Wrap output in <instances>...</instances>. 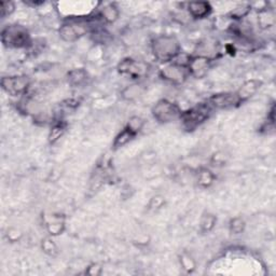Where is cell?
I'll list each match as a JSON object with an SVG mask.
<instances>
[{
  "label": "cell",
  "mask_w": 276,
  "mask_h": 276,
  "mask_svg": "<svg viewBox=\"0 0 276 276\" xmlns=\"http://www.w3.org/2000/svg\"><path fill=\"white\" fill-rule=\"evenodd\" d=\"M46 231L52 236H59L65 231V222L61 217L53 216L52 222H48L45 225Z\"/></svg>",
  "instance_id": "obj_20"
},
{
  "label": "cell",
  "mask_w": 276,
  "mask_h": 276,
  "mask_svg": "<svg viewBox=\"0 0 276 276\" xmlns=\"http://www.w3.org/2000/svg\"><path fill=\"white\" fill-rule=\"evenodd\" d=\"M275 24V14L272 9H267V8H263V9L258 12V25L260 28L267 29L270 27H273Z\"/></svg>",
  "instance_id": "obj_17"
},
{
  "label": "cell",
  "mask_w": 276,
  "mask_h": 276,
  "mask_svg": "<svg viewBox=\"0 0 276 276\" xmlns=\"http://www.w3.org/2000/svg\"><path fill=\"white\" fill-rule=\"evenodd\" d=\"M151 114L154 119L161 124H168L179 119L181 109L175 101L162 98L152 107Z\"/></svg>",
  "instance_id": "obj_5"
},
{
  "label": "cell",
  "mask_w": 276,
  "mask_h": 276,
  "mask_svg": "<svg viewBox=\"0 0 276 276\" xmlns=\"http://www.w3.org/2000/svg\"><path fill=\"white\" fill-rule=\"evenodd\" d=\"M3 90L11 96H21L27 93L30 80L26 76H8L2 78Z\"/></svg>",
  "instance_id": "obj_8"
},
{
  "label": "cell",
  "mask_w": 276,
  "mask_h": 276,
  "mask_svg": "<svg viewBox=\"0 0 276 276\" xmlns=\"http://www.w3.org/2000/svg\"><path fill=\"white\" fill-rule=\"evenodd\" d=\"M164 205H165V198H164V196L160 195V194H156V195H153L152 198L150 199V201H149L148 209L156 211V210L163 208Z\"/></svg>",
  "instance_id": "obj_27"
},
{
  "label": "cell",
  "mask_w": 276,
  "mask_h": 276,
  "mask_svg": "<svg viewBox=\"0 0 276 276\" xmlns=\"http://www.w3.org/2000/svg\"><path fill=\"white\" fill-rule=\"evenodd\" d=\"M246 229V223L245 220L241 217H235L230 220L229 223V231H230L234 235L242 234Z\"/></svg>",
  "instance_id": "obj_24"
},
{
  "label": "cell",
  "mask_w": 276,
  "mask_h": 276,
  "mask_svg": "<svg viewBox=\"0 0 276 276\" xmlns=\"http://www.w3.org/2000/svg\"><path fill=\"white\" fill-rule=\"evenodd\" d=\"M95 29L93 20L89 19H72L63 24L59 29V35L63 41L75 42L81 37Z\"/></svg>",
  "instance_id": "obj_3"
},
{
  "label": "cell",
  "mask_w": 276,
  "mask_h": 276,
  "mask_svg": "<svg viewBox=\"0 0 276 276\" xmlns=\"http://www.w3.org/2000/svg\"><path fill=\"white\" fill-rule=\"evenodd\" d=\"M68 83L73 86H81L88 80V73L83 68H76L70 70L67 75Z\"/></svg>",
  "instance_id": "obj_18"
},
{
  "label": "cell",
  "mask_w": 276,
  "mask_h": 276,
  "mask_svg": "<svg viewBox=\"0 0 276 276\" xmlns=\"http://www.w3.org/2000/svg\"><path fill=\"white\" fill-rule=\"evenodd\" d=\"M212 59L206 55H194L189 59L188 70L191 77L195 79H202L206 76L211 67Z\"/></svg>",
  "instance_id": "obj_10"
},
{
  "label": "cell",
  "mask_w": 276,
  "mask_h": 276,
  "mask_svg": "<svg viewBox=\"0 0 276 276\" xmlns=\"http://www.w3.org/2000/svg\"><path fill=\"white\" fill-rule=\"evenodd\" d=\"M145 124H146V121L145 119H143V118L139 116H133L130 118V120L128 121L125 126L126 128H129L132 132L135 133L136 135H138V134L143 131Z\"/></svg>",
  "instance_id": "obj_25"
},
{
  "label": "cell",
  "mask_w": 276,
  "mask_h": 276,
  "mask_svg": "<svg viewBox=\"0 0 276 276\" xmlns=\"http://www.w3.org/2000/svg\"><path fill=\"white\" fill-rule=\"evenodd\" d=\"M216 176L214 173H212L209 169L203 168L201 169L198 174H196V183H198V186L202 189H207L212 186V184L215 183Z\"/></svg>",
  "instance_id": "obj_16"
},
{
  "label": "cell",
  "mask_w": 276,
  "mask_h": 276,
  "mask_svg": "<svg viewBox=\"0 0 276 276\" xmlns=\"http://www.w3.org/2000/svg\"><path fill=\"white\" fill-rule=\"evenodd\" d=\"M41 249L50 257H55L59 254V247L51 238H45L41 242Z\"/></svg>",
  "instance_id": "obj_26"
},
{
  "label": "cell",
  "mask_w": 276,
  "mask_h": 276,
  "mask_svg": "<svg viewBox=\"0 0 276 276\" xmlns=\"http://www.w3.org/2000/svg\"><path fill=\"white\" fill-rule=\"evenodd\" d=\"M102 272L101 266L97 263H93L91 265H89V267H86V270L84 271V274H88L91 276H98L100 275Z\"/></svg>",
  "instance_id": "obj_29"
},
{
  "label": "cell",
  "mask_w": 276,
  "mask_h": 276,
  "mask_svg": "<svg viewBox=\"0 0 276 276\" xmlns=\"http://www.w3.org/2000/svg\"><path fill=\"white\" fill-rule=\"evenodd\" d=\"M66 129H67V123L64 120L59 119L57 121H54L53 125L51 126V130L49 132V136H48L49 143L52 145L58 143V141L64 136Z\"/></svg>",
  "instance_id": "obj_15"
},
{
  "label": "cell",
  "mask_w": 276,
  "mask_h": 276,
  "mask_svg": "<svg viewBox=\"0 0 276 276\" xmlns=\"http://www.w3.org/2000/svg\"><path fill=\"white\" fill-rule=\"evenodd\" d=\"M151 51L157 62L169 64L181 53V44L175 36L160 35L152 40Z\"/></svg>",
  "instance_id": "obj_1"
},
{
  "label": "cell",
  "mask_w": 276,
  "mask_h": 276,
  "mask_svg": "<svg viewBox=\"0 0 276 276\" xmlns=\"http://www.w3.org/2000/svg\"><path fill=\"white\" fill-rule=\"evenodd\" d=\"M212 110H226L241 106L235 92H222L211 95L206 100Z\"/></svg>",
  "instance_id": "obj_9"
},
{
  "label": "cell",
  "mask_w": 276,
  "mask_h": 276,
  "mask_svg": "<svg viewBox=\"0 0 276 276\" xmlns=\"http://www.w3.org/2000/svg\"><path fill=\"white\" fill-rule=\"evenodd\" d=\"M159 76L162 80L169 83L174 85H181L187 81V79L190 77V74H189L187 66L172 62L161 68Z\"/></svg>",
  "instance_id": "obj_7"
},
{
  "label": "cell",
  "mask_w": 276,
  "mask_h": 276,
  "mask_svg": "<svg viewBox=\"0 0 276 276\" xmlns=\"http://www.w3.org/2000/svg\"><path fill=\"white\" fill-rule=\"evenodd\" d=\"M119 15H120V11L116 7V5L109 4L99 10L97 18L98 20L107 23V24H112V23H115L118 19H119Z\"/></svg>",
  "instance_id": "obj_13"
},
{
  "label": "cell",
  "mask_w": 276,
  "mask_h": 276,
  "mask_svg": "<svg viewBox=\"0 0 276 276\" xmlns=\"http://www.w3.org/2000/svg\"><path fill=\"white\" fill-rule=\"evenodd\" d=\"M251 11V5L249 4H244V5H240L233 9L230 13H229V17L231 19H233L234 21H241L242 19L246 18L247 15L250 13Z\"/></svg>",
  "instance_id": "obj_22"
},
{
  "label": "cell",
  "mask_w": 276,
  "mask_h": 276,
  "mask_svg": "<svg viewBox=\"0 0 276 276\" xmlns=\"http://www.w3.org/2000/svg\"><path fill=\"white\" fill-rule=\"evenodd\" d=\"M216 224H217L216 215L211 214V212H204L200 222V231L202 233H209L214 230Z\"/></svg>",
  "instance_id": "obj_21"
},
{
  "label": "cell",
  "mask_w": 276,
  "mask_h": 276,
  "mask_svg": "<svg viewBox=\"0 0 276 276\" xmlns=\"http://www.w3.org/2000/svg\"><path fill=\"white\" fill-rule=\"evenodd\" d=\"M2 42L8 49H27L33 43L29 31L22 25H8L2 30Z\"/></svg>",
  "instance_id": "obj_4"
},
{
  "label": "cell",
  "mask_w": 276,
  "mask_h": 276,
  "mask_svg": "<svg viewBox=\"0 0 276 276\" xmlns=\"http://www.w3.org/2000/svg\"><path fill=\"white\" fill-rule=\"evenodd\" d=\"M15 6L12 2H6L0 4V17L2 19H6L7 17H10V15L14 12Z\"/></svg>",
  "instance_id": "obj_28"
},
{
  "label": "cell",
  "mask_w": 276,
  "mask_h": 276,
  "mask_svg": "<svg viewBox=\"0 0 276 276\" xmlns=\"http://www.w3.org/2000/svg\"><path fill=\"white\" fill-rule=\"evenodd\" d=\"M117 70L123 77H128L132 80H140L150 73V66L143 61L126 58L118 64Z\"/></svg>",
  "instance_id": "obj_6"
},
{
  "label": "cell",
  "mask_w": 276,
  "mask_h": 276,
  "mask_svg": "<svg viewBox=\"0 0 276 276\" xmlns=\"http://www.w3.org/2000/svg\"><path fill=\"white\" fill-rule=\"evenodd\" d=\"M143 93H144L143 85L135 83V84L126 86V88L121 92V95H122L123 99L132 101V100H135L136 98L140 97L141 95H143Z\"/></svg>",
  "instance_id": "obj_19"
},
{
  "label": "cell",
  "mask_w": 276,
  "mask_h": 276,
  "mask_svg": "<svg viewBox=\"0 0 276 276\" xmlns=\"http://www.w3.org/2000/svg\"><path fill=\"white\" fill-rule=\"evenodd\" d=\"M212 112L214 110L206 101L200 102L185 112H181L179 120L187 132H193L209 119Z\"/></svg>",
  "instance_id": "obj_2"
},
{
  "label": "cell",
  "mask_w": 276,
  "mask_h": 276,
  "mask_svg": "<svg viewBox=\"0 0 276 276\" xmlns=\"http://www.w3.org/2000/svg\"><path fill=\"white\" fill-rule=\"evenodd\" d=\"M136 136L137 135L135 133L132 132L129 128H126V126H124V129L116 136L113 143V149L114 150H118V149L126 146L130 144L133 139H135Z\"/></svg>",
  "instance_id": "obj_14"
},
{
  "label": "cell",
  "mask_w": 276,
  "mask_h": 276,
  "mask_svg": "<svg viewBox=\"0 0 276 276\" xmlns=\"http://www.w3.org/2000/svg\"><path fill=\"white\" fill-rule=\"evenodd\" d=\"M179 261H180L181 267H183V270L186 273L191 274V273H193L195 271V269H196V261L193 259L192 256L187 254V252H184V254H181Z\"/></svg>",
  "instance_id": "obj_23"
},
{
  "label": "cell",
  "mask_w": 276,
  "mask_h": 276,
  "mask_svg": "<svg viewBox=\"0 0 276 276\" xmlns=\"http://www.w3.org/2000/svg\"><path fill=\"white\" fill-rule=\"evenodd\" d=\"M189 14L195 20H202L209 17L212 7L207 2H192L188 4Z\"/></svg>",
  "instance_id": "obj_12"
},
{
  "label": "cell",
  "mask_w": 276,
  "mask_h": 276,
  "mask_svg": "<svg viewBox=\"0 0 276 276\" xmlns=\"http://www.w3.org/2000/svg\"><path fill=\"white\" fill-rule=\"evenodd\" d=\"M263 82L259 79H249V80H246L244 82L238 91H235L236 96H238L240 104L242 105L243 102L247 101L250 99L255 94L261 89Z\"/></svg>",
  "instance_id": "obj_11"
}]
</instances>
